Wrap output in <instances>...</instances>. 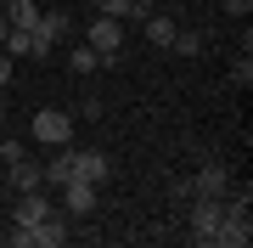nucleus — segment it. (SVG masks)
<instances>
[{"instance_id":"obj_15","label":"nucleus","mask_w":253,"mask_h":248,"mask_svg":"<svg viewBox=\"0 0 253 248\" xmlns=\"http://www.w3.org/2000/svg\"><path fill=\"white\" fill-rule=\"evenodd\" d=\"M68 68L84 79V74H96V68H107V62H101V56H96L90 46H73V51H68Z\"/></svg>"},{"instance_id":"obj_9","label":"nucleus","mask_w":253,"mask_h":248,"mask_svg":"<svg viewBox=\"0 0 253 248\" xmlns=\"http://www.w3.org/2000/svg\"><path fill=\"white\" fill-rule=\"evenodd\" d=\"M6 175H11V186H17V192H34V186H45V164H40V158H28V152L6 158Z\"/></svg>"},{"instance_id":"obj_4","label":"nucleus","mask_w":253,"mask_h":248,"mask_svg":"<svg viewBox=\"0 0 253 248\" xmlns=\"http://www.w3.org/2000/svg\"><path fill=\"white\" fill-rule=\"evenodd\" d=\"M253 243V214H219V226L208 231V248H248Z\"/></svg>"},{"instance_id":"obj_2","label":"nucleus","mask_w":253,"mask_h":248,"mask_svg":"<svg viewBox=\"0 0 253 248\" xmlns=\"http://www.w3.org/2000/svg\"><path fill=\"white\" fill-rule=\"evenodd\" d=\"M56 192H62V203H56V209H62L68 220H90L96 203H101V186H96V181H79V175H73V181H62Z\"/></svg>"},{"instance_id":"obj_21","label":"nucleus","mask_w":253,"mask_h":248,"mask_svg":"<svg viewBox=\"0 0 253 248\" xmlns=\"http://www.w3.org/2000/svg\"><path fill=\"white\" fill-rule=\"evenodd\" d=\"M0 124H6V85H0Z\"/></svg>"},{"instance_id":"obj_8","label":"nucleus","mask_w":253,"mask_h":248,"mask_svg":"<svg viewBox=\"0 0 253 248\" xmlns=\"http://www.w3.org/2000/svg\"><path fill=\"white\" fill-rule=\"evenodd\" d=\"M73 175H79V181H96V186H107V175H113V158H107V152H96V147H73Z\"/></svg>"},{"instance_id":"obj_7","label":"nucleus","mask_w":253,"mask_h":248,"mask_svg":"<svg viewBox=\"0 0 253 248\" xmlns=\"http://www.w3.org/2000/svg\"><path fill=\"white\" fill-rule=\"evenodd\" d=\"M219 214H225V198H191V237L208 248V231L219 226Z\"/></svg>"},{"instance_id":"obj_1","label":"nucleus","mask_w":253,"mask_h":248,"mask_svg":"<svg viewBox=\"0 0 253 248\" xmlns=\"http://www.w3.org/2000/svg\"><path fill=\"white\" fill-rule=\"evenodd\" d=\"M28 130H34L40 147H73V113L68 107H40Z\"/></svg>"},{"instance_id":"obj_6","label":"nucleus","mask_w":253,"mask_h":248,"mask_svg":"<svg viewBox=\"0 0 253 248\" xmlns=\"http://www.w3.org/2000/svg\"><path fill=\"white\" fill-rule=\"evenodd\" d=\"M51 209H56V198H45V186H34V192H23V198H17V209H11V226H40Z\"/></svg>"},{"instance_id":"obj_12","label":"nucleus","mask_w":253,"mask_h":248,"mask_svg":"<svg viewBox=\"0 0 253 248\" xmlns=\"http://www.w3.org/2000/svg\"><path fill=\"white\" fill-rule=\"evenodd\" d=\"M146 40H152V46H174V28H180V23H174V17H158V11H146Z\"/></svg>"},{"instance_id":"obj_22","label":"nucleus","mask_w":253,"mask_h":248,"mask_svg":"<svg viewBox=\"0 0 253 248\" xmlns=\"http://www.w3.org/2000/svg\"><path fill=\"white\" fill-rule=\"evenodd\" d=\"M45 6H62V0H45Z\"/></svg>"},{"instance_id":"obj_17","label":"nucleus","mask_w":253,"mask_h":248,"mask_svg":"<svg viewBox=\"0 0 253 248\" xmlns=\"http://www.w3.org/2000/svg\"><path fill=\"white\" fill-rule=\"evenodd\" d=\"M135 6H141V0H96V11H101V17H118V23H124V17H135Z\"/></svg>"},{"instance_id":"obj_19","label":"nucleus","mask_w":253,"mask_h":248,"mask_svg":"<svg viewBox=\"0 0 253 248\" xmlns=\"http://www.w3.org/2000/svg\"><path fill=\"white\" fill-rule=\"evenodd\" d=\"M253 11V0H225V17H248Z\"/></svg>"},{"instance_id":"obj_11","label":"nucleus","mask_w":253,"mask_h":248,"mask_svg":"<svg viewBox=\"0 0 253 248\" xmlns=\"http://www.w3.org/2000/svg\"><path fill=\"white\" fill-rule=\"evenodd\" d=\"M56 158L45 164V186H62V181H73V147H51Z\"/></svg>"},{"instance_id":"obj_13","label":"nucleus","mask_w":253,"mask_h":248,"mask_svg":"<svg viewBox=\"0 0 253 248\" xmlns=\"http://www.w3.org/2000/svg\"><path fill=\"white\" fill-rule=\"evenodd\" d=\"M40 11H45L40 0H11V6H6V23H11V28H34Z\"/></svg>"},{"instance_id":"obj_16","label":"nucleus","mask_w":253,"mask_h":248,"mask_svg":"<svg viewBox=\"0 0 253 248\" xmlns=\"http://www.w3.org/2000/svg\"><path fill=\"white\" fill-rule=\"evenodd\" d=\"M0 51H6L11 62H17V56H34V34H28V28H11V34H6V46H0Z\"/></svg>"},{"instance_id":"obj_10","label":"nucleus","mask_w":253,"mask_h":248,"mask_svg":"<svg viewBox=\"0 0 253 248\" xmlns=\"http://www.w3.org/2000/svg\"><path fill=\"white\" fill-rule=\"evenodd\" d=\"M28 34H34V56H51V46L68 34V17L62 11H40V23L28 28Z\"/></svg>"},{"instance_id":"obj_18","label":"nucleus","mask_w":253,"mask_h":248,"mask_svg":"<svg viewBox=\"0 0 253 248\" xmlns=\"http://www.w3.org/2000/svg\"><path fill=\"white\" fill-rule=\"evenodd\" d=\"M231 85H242V91L253 85V62H248V56H236V62H231Z\"/></svg>"},{"instance_id":"obj_20","label":"nucleus","mask_w":253,"mask_h":248,"mask_svg":"<svg viewBox=\"0 0 253 248\" xmlns=\"http://www.w3.org/2000/svg\"><path fill=\"white\" fill-rule=\"evenodd\" d=\"M6 34H11V23H6V11H0V46H6Z\"/></svg>"},{"instance_id":"obj_3","label":"nucleus","mask_w":253,"mask_h":248,"mask_svg":"<svg viewBox=\"0 0 253 248\" xmlns=\"http://www.w3.org/2000/svg\"><path fill=\"white\" fill-rule=\"evenodd\" d=\"M84 46H90L101 62H118V46H124V23H118V17H101V11H96V23H90V34H84Z\"/></svg>"},{"instance_id":"obj_14","label":"nucleus","mask_w":253,"mask_h":248,"mask_svg":"<svg viewBox=\"0 0 253 248\" xmlns=\"http://www.w3.org/2000/svg\"><path fill=\"white\" fill-rule=\"evenodd\" d=\"M203 46H208L203 28H174V46H169V51H180V56H203Z\"/></svg>"},{"instance_id":"obj_5","label":"nucleus","mask_w":253,"mask_h":248,"mask_svg":"<svg viewBox=\"0 0 253 248\" xmlns=\"http://www.w3.org/2000/svg\"><path fill=\"white\" fill-rule=\"evenodd\" d=\"M231 192V169L219 158H203L197 175H191V198H225Z\"/></svg>"},{"instance_id":"obj_23","label":"nucleus","mask_w":253,"mask_h":248,"mask_svg":"<svg viewBox=\"0 0 253 248\" xmlns=\"http://www.w3.org/2000/svg\"><path fill=\"white\" fill-rule=\"evenodd\" d=\"M6 6H11V0H0V11H6Z\"/></svg>"}]
</instances>
